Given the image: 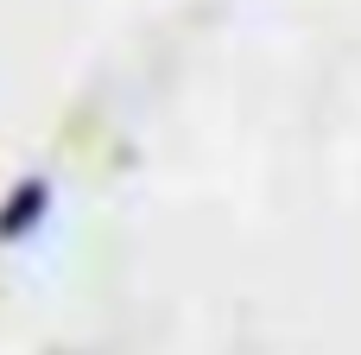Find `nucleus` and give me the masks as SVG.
Here are the masks:
<instances>
[{
    "label": "nucleus",
    "mask_w": 361,
    "mask_h": 355,
    "mask_svg": "<svg viewBox=\"0 0 361 355\" xmlns=\"http://www.w3.org/2000/svg\"><path fill=\"white\" fill-rule=\"evenodd\" d=\"M51 216V178H19L13 197L0 203V241H25Z\"/></svg>",
    "instance_id": "f257e3e1"
}]
</instances>
